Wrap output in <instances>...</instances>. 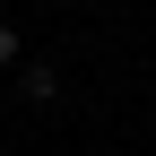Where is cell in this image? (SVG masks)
<instances>
[{
    "instance_id": "obj_1",
    "label": "cell",
    "mask_w": 156,
    "mask_h": 156,
    "mask_svg": "<svg viewBox=\"0 0 156 156\" xmlns=\"http://www.w3.org/2000/svg\"><path fill=\"white\" fill-rule=\"evenodd\" d=\"M17 95H26V104H52V95H61V69L52 61H26L17 69Z\"/></svg>"
},
{
    "instance_id": "obj_2",
    "label": "cell",
    "mask_w": 156,
    "mask_h": 156,
    "mask_svg": "<svg viewBox=\"0 0 156 156\" xmlns=\"http://www.w3.org/2000/svg\"><path fill=\"white\" fill-rule=\"evenodd\" d=\"M9 61H17V26L0 17V69H9Z\"/></svg>"
}]
</instances>
